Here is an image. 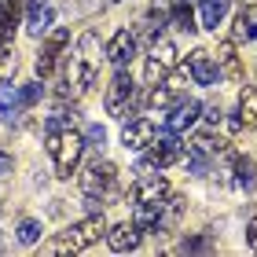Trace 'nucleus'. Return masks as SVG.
I'll list each match as a JSON object with an SVG mask.
<instances>
[{
  "label": "nucleus",
  "mask_w": 257,
  "mask_h": 257,
  "mask_svg": "<svg viewBox=\"0 0 257 257\" xmlns=\"http://www.w3.org/2000/svg\"><path fill=\"white\" fill-rule=\"evenodd\" d=\"M96 74H99V37L88 30V33H81L77 55L70 59L66 92H63V96H70V92H88L92 85H96Z\"/></svg>",
  "instance_id": "obj_1"
},
{
  "label": "nucleus",
  "mask_w": 257,
  "mask_h": 257,
  "mask_svg": "<svg viewBox=\"0 0 257 257\" xmlns=\"http://www.w3.org/2000/svg\"><path fill=\"white\" fill-rule=\"evenodd\" d=\"M133 96H136L133 74H128L125 66H114V81H110V88H107V99H103V107H107V114H114V118H128V107H133Z\"/></svg>",
  "instance_id": "obj_2"
},
{
  "label": "nucleus",
  "mask_w": 257,
  "mask_h": 257,
  "mask_svg": "<svg viewBox=\"0 0 257 257\" xmlns=\"http://www.w3.org/2000/svg\"><path fill=\"white\" fill-rule=\"evenodd\" d=\"M103 235H107V220H103V213H88L85 220H77V224L70 228L63 239H66L70 253H77V250L92 246V242H99Z\"/></svg>",
  "instance_id": "obj_3"
},
{
  "label": "nucleus",
  "mask_w": 257,
  "mask_h": 257,
  "mask_svg": "<svg viewBox=\"0 0 257 257\" xmlns=\"http://www.w3.org/2000/svg\"><path fill=\"white\" fill-rule=\"evenodd\" d=\"M114 180H118V169H114V162L107 158H96V162H88V169L81 173V191L85 195H107L114 188Z\"/></svg>",
  "instance_id": "obj_4"
},
{
  "label": "nucleus",
  "mask_w": 257,
  "mask_h": 257,
  "mask_svg": "<svg viewBox=\"0 0 257 257\" xmlns=\"http://www.w3.org/2000/svg\"><path fill=\"white\" fill-rule=\"evenodd\" d=\"M173 70H177V48L169 41H155L147 55V85H162Z\"/></svg>",
  "instance_id": "obj_5"
},
{
  "label": "nucleus",
  "mask_w": 257,
  "mask_h": 257,
  "mask_svg": "<svg viewBox=\"0 0 257 257\" xmlns=\"http://www.w3.org/2000/svg\"><path fill=\"white\" fill-rule=\"evenodd\" d=\"M81 155H85V136L74 133V128H66L63 140H59V151H55V177H70V173L77 169Z\"/></svg>",
  "instance_id": "obj_6"
},
{
  "label": "nucleus",
  "mask_w": 257,
  "mask_h": 257,
  "mask_svg": "<svg viewBox=\"0 0 257 257\" xmlns=\"http://www.w3.org/2000/svg\"><path fill=\"white\" fill-rule=\"evenodd\" d=\"M184 158V144H180V136L177 133H162L151 140V147H147V162L155 169H166L173 166V162H180Z\"/></svg>",
  "instance_id": "obj_7"
},
{
  "label": "nucleus",
  "mask_w": 257,
  "mask_h": 257,
  "mask_svg": "<svg viewBox=\"0 0 257 257\" xmlns=\"http://www.w3.org/2000/svg\"><path fill=\"white\" fill-rule=\"evenodd\" d=\"M166 195H169V184L158 173H140L133 184V202H162Z\"/></svg>",
  "instance_id": "obj_8"
},
{
  "label": "nucleus",
  "mask_w": 257,
  "mask_h": 257,
  "mask_svg": "<svg viewBox=\"0 0 257 257\" xmlns=\"http://www.w3.org/2000/svg\"><path fill=\"white\" fill-rule=\"evenodd\" d=\"M140 235H144V228H140L136 220H125V224L107 228V242H110L114 253H133L140 246Z\"/></svg>",
  "instance_id": "obj_9"
},
{
  "label": "nucleus",
  "mask_w": 257,
  "mask_h": 257,
  "mask_svg": "<svg viewBox=\"0 0 257 257\" xmlns=\"http://www.w3.org/2000/svg\"><path fill=\"white\" fill-rule=\"evenodd\" d=\"M198 110H202L198 99H177L173 110H169V118H166V128L169 133H188V128L198 121Z\"/></svg>",
  "instance_id": "obj_10"
},
{
  "label": "nucleus",
  "mask_w": 257,
  "mask_h": 257,
  "mask_svg": "<svg viewBox=\"0 0 257 257\" xmlns=\"http://www.w3.org/2000/svg\"><path fill=\"white\" fill-rule=\"evenodd\" d=\"M151 140H155V125H151L147 118H128L125 128H121V144L128 151H147Z\"/></svg>",
  "instance_id": "obj_11"
},
{
  "label": "nucleus",
  "mask_w": 257,
  "mask_h": 257,
  "mask_svg": "<svg viewBox=\"0 0 257 257\" xmlns=\"http://www.w3.org/2000/svg\"><path fill=\"white\" fill-rule=\"evenodd\" d=\"M103 52H107V59H110L114 66H125L128 59H133V52H136V33L128 30V26L118 30V33L107 41V48H103Z\"/></svg>",
  "instance_id": "obj_12"
},
{
  "label": "nucleus",
  "mask_w": 257,
  "mask_h": 257,
  "mask_svg": "<svg viewBox=\"0 0 257 257\" xmlns=\"http://www.w3.org/2000/svg\"><path fill=\"white\" fill-rule=\"evenodd\" d=\"M188 70H191L195 85H213V81L220 77V74H217V59H213L206 48H195V52L188 55Z\"/></svg>",
  "instance_id": "obj_13"
},
{
  "label": "nucleus",
  "mask_w": 257,
  "mask_h": 257,
  "mask_svg": "<svg viewBox=\"0 0 257 257\" xmlns=\"http://www.w3.org/2000/svg\"><path fill=\"white\" fill-rule=\"evenodd\" d=\"M213 59H217V74L224 81H242V63L235 55V41H220Z\"/></svg>",
  "instance_id": "obj_14"
},
{
  "label": "nucleus",
  "mask_w": 257,
  "mask_h": 257,
  "mask_svg": "<svg viewBox=\"0 0 257 257\" xmlns=\"http://www.w3.org/2000/svg\"><path fill=\"white\" fill-rule=\"evenodd\" d=\"M184 209H188V198H180V195H166V198H162V209H158V235L180 224Z\"/></svg>",
  "instance_id": "obj_15"
},
{
  "label": "nucleus",
  "mask_w": 257,
  "mask_h": 257,
  "mask_svg": "<svg viewBox=\"0 0 257 257\" xmlns=\"http://www.w3.org/2000/svg\"><path fill=\"white\" fill-rule=\"evenodd\" d=\"M48 26H52V8H48V0H30V11H26V30H30V37L48 33Z\"/></svg>",
  "instance_id": "obj_16"
},
{
  "label": "nucleus",
  "mask_w": 257,
  "mask_h": 257,
  "mask_svg": "<svg viewBox=\"0 0 257 257\" xmlns=\"http://www.w3.org/2000/svg\"><path fill=\"white\" fill-rule=\"evenodd\" d=\"M19 11H22V0H0V44H11V37H15Z\"/></svg>",
  "instance_id": "obj_17"
},
{
  "label": "nucleus",
  "mask_w": 257,
  "mask_h": 257,
  "mask_svg": "<svg viewBox=\"0 0 257 257\" xmlns=\"http://www.w3.org/2000/svg\"><path fill=\"white\" fill-rule=\"evenodd\" d=\"M231 37H235V41H257V4L242 8L235 15V30H231Z\"/></svg>",
  "instance_id": "obj_18"
},
{
  "label": "nucleus",
  "mask_w": 257,
  "mask_h": 257,
  "mask_svg": "<svg viewBox=\"0 0 257 257\" xmlns=\"http://www.w3.org/2000/svg\"><path fill=\"white\" fill-rule=\"evenodd\" d=\"M231 11V0H202V11H198V19H202L206 30H217L224 15Z\"/></svg>",
  "instance_id": "obj_19"
},
{
  "label": "nucleus",
  "mask_w": 257,
  "mask_h": 257,
  "mask_svg": "<svg viewBox=\"0 0 257 257\" xmlns=\"http://www.w3.org/2000/svg\"><path fill=\"white\" fill-rule=\"evenodd\" d=\"M169 26L180 30V33H191V30H195V11H191L188 0H180V4L169 8Z\"/></svg>",
  "instance_id": "obj_20"
},
{
  "label": "nucleus",
  "mask_w": 257,
  "mask_h": 257,
  "mask_svg": "<svg viewBox=\"0 0 257 257\" xmlns=\"http://www.w3.org/2000/svg\"><path fill=\"white\" fill-rule=\"evenodd\" d=\"M239 121L246 128H257V88L239 92Z\"/></svg>",
  "instance_id": "obj_21"
},
{
  "label": "nucleus",
  "mask_w": 257,
  "mask_h": 257,
  "mask_svg": "<svg viewBox=\"0 0 257 257\" xmlns=\"http://www.w3.org/2000/svg\"><path fill=\"white\" fill-rule=\"evenodd\" d=\"M231 166H235V184L239 188H253V162L246 155H239V151H231Z\"/></svg>",
  "instance_id": "obj_22"
},
{
  "label": "nucleus",
  "mask_w": 257,
  "mask_h": 257,
  "mask_svg": "<svg viewBox=\"0 0 257 257\" xmlns=\"http://www.w3.org/2000/svg\"><path fill=\"white\" fill-rule=\"evenodd\" d=\"M191 151H198V155H206V158H213V155H224L228 144H224V140H213L209 133H202V136H195Z\"/></svg>",
  "instance_id": "obj_23"
},
{
  "label": "nucleus",
  "mask_w": 257,
  "mask_h": 257,
  "mask_svg": "<svg viewBox=\"0 0 257 257\" xmlns=\"http://www.w3.org/2000/svg\"><path fill=\"white\" fill-rule=\"evenodd\" d=\"M55 63H59V48L44 44V48H41V55H37V74H41V77H52Z\"/></svg>",
  "instance_id": "obj_24"
},
{
  "label": "nucleus",
  "mask_w": 257,
  "mask_h": 257,
  "mask_svg": "<svg viewBox=\"0 0 257 257\" xmlns=\"http://www.w3.org/2000/svg\"><path fill=\"white\" fill-rule=\"evenodd\" d=\"M41 235H44L41 220H22V224H19V242H22V246H33V242H41Z\"/></svg>",
  "instance_id": "obj_25"
},
{
  "label": "nucleus",
  "mask_w": 257,
  "mask_h": 257,
  "mask_svg": "<svg viewBox=\"0 0 257 257\" xmlns=\"http://www.w3.org/2000/svg\"><path fill=\"white\" fill-rule=\"evenodd\" d=\"M169 103H173V88L151 85V92H147V107H151V110H162V107H169Z\"/></svg>",
  "instance_id": "obj_26"
},
{
  "label": "nucleus",
  "mask_w": 257,
  "mask_h": 257,
  "mask_svg": "<svg viewBox=\"0 0 257 257\" xmlns=\"http://www.w3.org/2000/svg\"><path fill=\"white\" fill-rule=\"evenodd\" d=\"M11 110H19V88L0 81V114H11Z\"/></svg>",
  "instance_id": "obj_27"
},
{
  "label": "nucleus",
  "mask_w": 257,
  "mask_h": 257,
  "mask_svg": "<svg viewBox=\"0 0 257 257\" xmlns=\"http://www.w3.org/2000/svg\"><path fill=\"white\" fill-rule=\"evenodd\" d=\"M180 250H184V253H209V250H213V239H209V235L184 239V242H180Z\"/></svg>",
  "instance_id": "obj_28"
},
{
  "label": "nucleus",
  "mask_w": 257,
  "mask_h": 257,
  "mask_svg": "<svg viewBox=\"0 0 257 257\" xmlns=\"http://www.w3.org/2000/svg\"><path fill=\"white\" fill-rule=\"evenodd\" d=\"M103 144H107V128H103V125H88L85 128V147L103 151Z\"/></svg>",
  "instance_id": "obj_29"
},
{
  "label": "nucleus",
  "mask_w": 257,
  "mask_h": 257,
  "mask_svg": "<svg viewBox=\"0 0 257 257\" xmlns=\"http://www.w3.org/2000/svg\"><path fill=\"white\" fill-rule=\"evenodd\" d=\"M37 99H41V85H22V88H19V110L33 107Z\"/></svg>",
  "instance_id": "obj_30"
},
{
  "label": "nucleus",
  "mask_w": 257,
  "mask_h": 257,
  "mask_svg": "<svg viewBox=\"0 0 257 257\" xmlns=\"http://www.w3.org/2000/svg\"><path fill=\"white\" fill-rule=\"evenodd\" d=\"M15 74V52L11 48H0V81H8Z\"/></svg>",
  "instance_id": "obj_31"
},
{
  "label": "nucleus",
  "mask_w": 257,
  "mask_h": 257,
  "mask_svg": "<svg viewBox=\"0 0 257 257\" xmlns=\"http://www.w3.org/2000/svg\"><path fill=\"white\" fill-rule=\"evenodd\" d=\"M206 169H209L206 155H198V151H191V173H195V177H206Z\"/></svg>",
  "instance_id": "obj_32"
},
{
  "label": "nucleus",
  "mask_w": 257,
  "mask_h": 257,
  "mask_svg": "<svg viewBox=\"0 0 257 257\" xmlns=\"http://www.w3.org/2000/svg\"><path fill=\"white\" fill-rule=\"evenodd\" d=\"M11 169H15V162H11V155H8V151H0V177H8Z\"/></svg>",
  "instance_id": "obj_33"
},
{
  "label": "nucleus",
  "mask_w": 257,
  "mask_h": 257,
  "mask_svg": "<svg viewBox=\"0 0 257 257\" xmlns=\"http://www.w3.org/2000/svg\"><path fill=\"white\" fill-rule=\"evenodd\" d=\"M246 239H250V246L257 250V217H253L250 224H246Z\"/></svg>",
  "instance_id": "obj_34"
},
{
  "label": "nucleus",
  "mask_w": 257,
  "mask_h": 257,
  "mask_svg": "<svg viewBox=\"0 0 257 257\" xmlns=\"http://www.w3.org/2000/svg\"><path fill=\"white\" fill-rule=\"evenodd\" d=\"M206 118L209 121H220V107H217V103H209V107H206Z\"/></svg>",
  "instance_id": "obj_35"
},
{
  "label": "nucleus",
  "mask_w": 257,
  "mask_h": 257,
  "mask_svg": "<svg viewBox=\"0 0 257 257\" xmlns=\"http://www.w3.org/2000/svg\"><path fill=\"white\" fill-rule=\"evenodd\" d=\"M0 250H4V235H0Z\"/></svg>",
  "instance_id": "obj_36"
},
{
  "label": "nucleus",
  "mask_w": 257,
  "mask_h": 257,
  "mask_svg": "<svg viewBox=\"0 0 257 257\" xmlns=\"http://www.w3.org/2000/svg\"><path fill=\"white\" fill-rule=\"evenodd\" d=\"M0 209H4V206H0Z\"/></svg>",
  "instance_id": "obj_37"
}]
</instances>
